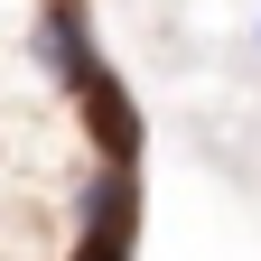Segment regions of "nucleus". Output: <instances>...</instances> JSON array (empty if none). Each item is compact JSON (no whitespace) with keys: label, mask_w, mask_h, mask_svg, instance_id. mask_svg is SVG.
I'll return each instance as SVG.
<instances>
[{"label":"nucleus","mask_w":261,"mask_h":261,"mask_svg":"<svg viewBox=\"0 0 261 261\" xmlns=\"http://www.w3.org/2000/svg\"><path fill=\"white\" fill-rule=\"evenodd\" d=\"M130 224H140V168H103V159H93L75 261H130Z\"/></svg>","instance_id":"1"},{"label":"nucleus","mask_w":261,"mask_h":261,"mask_svg":"<svg viewBox=\"0 0 261 261\" xmlns=\"http://www.w3.org/2000/svg\"><path fill=\"white\" fill-rule=\"evenodd\" d=\"M75 103H84V130H93V159H103V168H140V103L121 93L112 65H93V84Z\"/></svg>","instance_id":"3"},{"label":"nucleus","mask_w":261,"mask_h":261,"mask_svg":"<svg viewBox=\"0 0 261 261\" xmlns=\"http://www.w3.org/2000/svg\"><path fill=\"white\" fill-rule=\"evenodd\" d=\"M38 65H47V84L56 93H84L93 84V65H103V47H93V19H84V0H47L38 10Z\"/></svg>","instance_id":"2"},{"label":"nucleus","mask_w":261,"mask_h":261,"mask_svg":"<svg viewBox=\"0 0 261 261\" xmlns=\"http://www.w3.org/2000/svg\"><path fill=\"white\" fill-rule=\"evenodd\" d=\"M252 47H261V28H252Z\"/></svg>","instance_id":"4"}]
</instances>
